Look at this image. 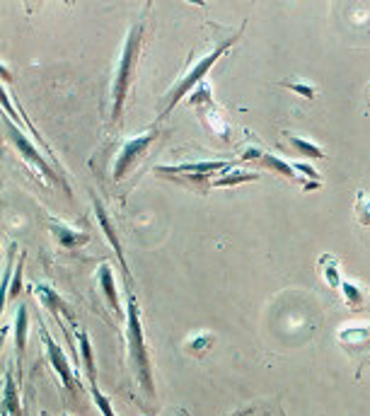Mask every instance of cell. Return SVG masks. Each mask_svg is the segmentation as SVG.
Here are the masks:
<instances>
[{"label": "cell", "mask_w": 370, "mask_h": 416, "mask_svg": "<svg viewBox=\"0 0 370 416\" xmlns=\"http://www.w3.org/2000/svg\"><path fill=\"white\" fill-rule=\"evenodd\" d=\"M78 341H80V358L85 365V375L88 383H97V365H95V353H92V341L85 329H78Z\"/></svg>", "instance_id": "cell-11"}, {"label": "cell", "mask_w": 370, "mask_h": 416, "mask_svg": "<svg viewBox=\"0 0 370 416\" xmlns=\"http://www.w3.org/2000/svg\"><path fill=\"white\" fill-rule=\"evenodd\" d=\"M34 296L39 298V303L44 305L46 310H51V315H53V317L66 315L71 322H76V317H73V312L68 310V305L63 303V298H61L53 288H48V286H36V288H34Z\"/></svg>", "instance_id": "cell-10"}, {"label": "cell", "mask_w": 370, "mask_h": 416, "mask_svg": "<svg viewBox=\"0 0 370 416\" xmlns=\"http://www.w3.org/2000/svg\"><path fill=\"white\" fill-rule=\"evenodd\" d=\"M126 346H128V365H131L140 392H143L148 400H155L150 353H148V344H145L138 301H135V296L131 291H128V301H126Z\"/></svg>", "instance_id": "cell-1"}, {"label": "cell", "mask_w": 370, "mask_h": 416, "mask_svg": "<svg viewBox=\"0 0 370 416\" xmlns=\"http://www.w3.org/2000/svg\"><path fill=\"white\" fill-rule=\"evenodd\" d=\"M140 41H143V22H135L126 34V41H123L121 56H119V63H116V73L112 80V124H119L123 107H126L128 90H131L135 66H138V56H140Z\"/></svg>", "instance_id": "cell-2"}, {"label": "cell", "mask_w": 370, "mask_h": 416, "mask_svg": "<svg viewBox=\"0 0 370 416\" xmlns=\"http://www.w3.org/2000/svg\"><path fill=\"white\" fill-rule=\"evenodd\" d=\"M155 138H158L155 128H153V131H148V133H140V136H135V138H128L126 143L121 145L119 155H116V160H114L112 180L114 182H121L123 177L131 172L135 165L140 162V157H143L145 152H148V148H150L153 140H155Z\"/></svg>", "instance_id": "cell-4"}, {"label": "cell", "mask_w": 370, "mask_h": 416, "mask_svg": "<svg viewBox=\"0 0 370 416\" xmlns=\"http://www.w3.org/2000/svg\"><path fill=\"white\" fill-rule=\"evenodd\" d=\"M255 162H259V165H264V167H269V170H274V172L283 175L286 180H295V182H300V184H305V187H307V182L303 180V177H298V172H295L293 165L283 162V160H279V157L269 155V152H259V157H257Z\"/></svg>", "instance_id": "cell-12"}, {"label": "cell", "mask_w": 370, "mask_h": 416, "mask_svg": "<svg viewBox=\"0 0 370 416\" xmlns=\"http://www.w3.org/2000/svg\"><path fill=\"white\" fill-rule=\"evenodd\" d=\"M48 230H51L53 240H56L61 247L73 249V247H83L85 242H90V232L85 230H76L71 225L61 223V220H48Z\"/></svg>", "instance_id": "cell-8"}, {"label": "cell", "mask_w": 370, "mask_h": 416, "mask_svg": "<svg viewBox=\"0 0 370 416\" xmlns=\"http://www.w3.org/2000/svg\"><path fill=\"white\" fill-rule=\"evenodd\" d=\"M319 264H322V271H324V281L329 284V288H341V279H339V264L334 256H322L319 259Z\"/></svg>", "instance_id": "cell-16"}, {"label": "cell", "mask_w": 370, "mask_h": 416, "mask_svg": "<svg viewBox=\"0 0 370 416\" xmlns=\"http://www.w3.org/2000/svg\"><path fill=\"white\" fill-rule=\"evenodd\" d=\"M97 284H100V291H102L104 301H107V305L112 308L114 315L123 317V308L119 303V293H116V281H114V274H112V269H109V264H100V269H97Z\"/></svg>", "instance_id": "cell-9"}, {"label": "cell", "mask_w": 370, "mask_h": 416, "mask_svg": "<svg viewBox=\"0 0 370 416\" xmlns=\"http://www.w3.org/2000/svg\"><path fill=\"white\" fill-rule=\"evenodd\" d=\"M3 416H8V414H5V412H3Z\"/></svg>", "instance_id": "cell-23"}, {"label": "cell", "mask_w": 370, "mask_h": 416, "mask_svg": "<svg viewBox=\"0 0 370 416\" xmlns=\"http://www.w3.org/2000/svg\"><path fill=\"white\" fill-rule=\"evenodd\" d=\"M255 180H259V175L255 172H232L215 182V187H232V184H240V182H255Z\"/></svg>", "instance_id": "cell-18"}, {"label": "cell", "mask_w": 370, "mask_h": 416, "mask_svg": "<svg viewBox=\"0 0 370 416\" xmlns=\"http://www.w3.org/2000/svg\"><path fill=\"white\" fill-rule=\"evenodd\" d=\"M5 133H8V136H10V140H12V143H15L17 152H20V155L24 157V160L32 162V165H36V167H39V172L44 175L48 182H56V184L66 187V182L61 180V177L56 175V170H53L51 165H48V162L44 160V157H41L39 152H36L34 145L29 143V140L24 138L22 133H20V126H17V121H15V119H10L8 114H5Z\"/></svg>", "instance_id": "cell-5"}, {"label": "cell", "mask_w": 370, "mask_h": 416, "mask_svg": "<svg viewBox=\"0 0 370 416\" xmlns=\"http://www.w3.org/2000/svg\"><path fill=\"white\" fill-rule=\"evenodd\" d=\"M3 412L8 416H22L20 400H17V388L15 380L5 373V385H3Z\"/></svg>", "instance_id": "cell-14"}, {"label": "cell", "mask_w": 370, "mask_h": 416, "mask_svg": "<svg viewBox=\"0 0 370 416\" xmlns=\"http://www.w3.org/2000/svg\"><path fill=\"white\" fill-rule=\"evenodd\" d=\"M211 341H213V336H208V334L196 336L194 341H189V351L199 353V348H203V346H211Z\"/></svg>", "instance_id": "cell-22"}, {"label": "cell", "mask_w": 370, "mask_h": 416, "mask_svg": "<svg viewBox=\"0 0 370 416\" xmlns=\"http://www.w3.org/2000/svg\"><path fill=\"white\" fill-rule=\"evenodd\" d=\"M341 291H344V298H346L349 308L351 310H359L361 305H363V291L356 288V286L351 284V281H341Z\"/></svg>", "instance_id": "cell-17"}, {"label": "cell", "mask_w": 370, "mask_h": 416, "mask_svg": "<svg viewBox=\"0 0 370 416\" xmlns=\"http://www.w3.org/2000/svg\"><path fill=\"white\" fill-rule=\"evenodd\" d=\"M95 204V213H97V220H100V228L104 230V235H107V240L112 242V247H114V254H116V259H119V264L123 269V276H126V284H128V291H131V274H128V264H126V256H123V249H121V240H119V235H116V228H114V223H112V218L107 216V211H104V206L100 204V201H92Z\"/></svg>", "instance_id": "cell-7"}, {"label": "cell", "mask_w": 370, "mask_h": 416, "mask_svg": "<svg viewBox=\"0 0 370 416\" xmlns=\"http://www.w3.org/2000/svg\"><path fill=\"white\" fill-rule=\"evenodd\" d=\"M286 88L295 90V93L307 97V100H312V97H314V88H312V85H307V83H286Z\"/></svg>", "instance_id": "cell-21"}, {"label": "cell", "mask_w": 370, "mask_h": 416, "mask_svg": "<svg viewBox=\"0 0 370 416\" xmlns=\"http://www.w3.org/2000/svg\"><path fill=\"white\" fill-rule=\"evenodd\" d=\"M22 261H24V256L20 259V264H17V271H15V279L10 281V286H8V291H5V301H12V298L20 293V288H22Z\"/></svg>", "instance_id": "cell-19"}, {"label": "cell", "mask_w": 370, "mask_h": 416, "mask_svg": "<svg viewBox=\"0 0 370 416\" xmlns=\"http://www.w3.org/2000/svg\"><path fill=\"white\" fill-rule=\"evenodd\" d=\"M356 213H359V220L363 225H370V197H366V194H359V201H356Z\"/></svg>", "instance_id": "cell-20"}, {"label": "cell", "mask_w": 370, "mask_h": 416, "mask_svg": "<svg viewBox=\"0 0 370 416\" xmlns=\"http://www.w3.org/2000/svg\"><path fill=\"white\" fill-rule=\"evenodd\" d=\"M41 339H44V346L48 351V360H51V368L58 373L61 380H63V388L66 390H76V378H73V370H71V360L63 353V348H61L56 341H53V336L48 334V329L41 324Z\"/></svg>", "instance_id": "cell-6"}, {"label": "cell", "mask_w": 370, "mask_h": 416, "mask_svg": "<svg viewBox=\"0 0 370 416\" xmlns=\"http://www.w3.org/2000/svg\"><path fill=\"white\" fill-rule=\"evenodd\" d=\"M288 138V143L293 145V150H298L300 155H305V157H317V160H322V157H327V152L319 148V145H314L312 140H307V138H298V136H286Z\"/></svg>", "instance_id": "cell-15"}, {"label": "cell", "mask_w": 370, "mask_h": 416, "mask_svg": "<svg viewBox=\"0 0 370 416\" xmlns=\"http://www.w3.org/2000/svg\"><path fill=\"white\" fill-rule=\"evenodd\" d=\"M27 329H29V310H27V305H20V308H17V317H15L17 360L24 358V346H27Z\"/></svg>", "instance_id": "cell-13"}, {"label": "cell", "mask_w": 370, "mask_h": 416, "mask_svg": "<svg viewBox=\"0 0 370 416\" xmlns=\"http://www.w3.org/2000/svg\"><path fill=\"white\" fill-rule=\"evenodd\" d=\"M237 39H240V32L232 34L230 39L220 41V44L215 46L213 51H208V56H203V58L199 61V63H196L194 68H191V71L187 73V76H184L182 80L170 90V95L165 97V102H163V104H160V119H163V116H168V114L172 112V109H175L177 104H180V102L184 100V97H187V95L191 93V90L199 88V85L203 83V78L208 76V71H211L213 66H215V61L223 56V53H225L232 44H235Z\"/></svg>", "instance_id": "cell-3"}]
</instances>
